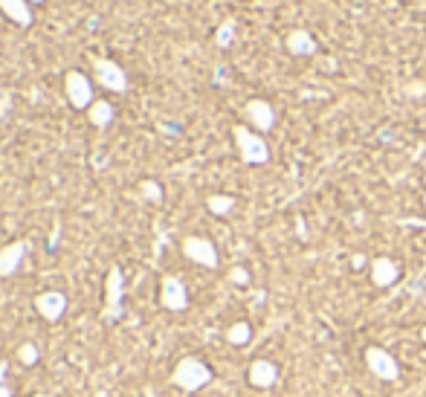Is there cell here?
I'll use <instances>...</instances> for the list:
<instances>
[{"label": "cell", "instance_id": "5b68a950", "mask_svg": "<svg viewBox=\"0 0 426 397\" xmlns=\"http://www.w3.org/2000/svg\"><path fill=\"white\" fill-rule=\"evenodd\" d=\"M64 96L76 110H87L96 99H93V81L81 73V70H67L64 73Z\"/></svg>", "mask_w": 426, "mask_h": 397}, {"label": "cell", "instance_id": "83f0119b", "mask_svg": "<svg viewBox=\"0 0 426 397\" xmlns=\"http://www.w3.org/2000/svg\"><path fill=\"white\" fill-rule=\"evenodd\" d=\"M423 206H426V194H423Z\"/></svg>", "mask_w": 426, "mask_h": 397}, {"label": "cell", "instance_id": "4fadbf2b", "mask_svg": "<svg viewBox=\"0 0 426 397\" xmlns=\"http://www.w3.org/2000/svg\"><path fill=\"white\" fill-rule=\"evenodd\" d=\"M284 47H287V53L290 56H299V58H307V56H316V38L310 35L307 29H293L287 32V38H284Z\"/></svg>", "mask_w": 426, "mask_h": 397}, {"label": "cell", "instance_id": "8fae6325", "mask_svg": "<svg viewBox=\"0 0 426 397\" xmlns=\"http://www.w3.org/2000/svg\"><path fill=\"white\" fill-rule=\"evenodd\" d=\"M26 250H29V244L26 241H12L6 244L3 250H0V278H9L21 270V264L26 258Z\"/></svg>", "mask_w": 426, "mask_h": 397}, {"label": "cell", "instance_id": "7c38bea8", "mask_svg": "<svg viewBox=\"0 0 426 397\" xmlns=\"http://www.w3.org/2000/svg\"><path fill=\"white\" fill-rule=\"evenodd\" d=\"M247 380L255 389H273L278 383V369L273 360H253L247 369Z\"/></svg>", "mask_w": 426, "mask_h": 397}, {"label": "cell", "instance_id": "52a82bcc", "mask_svg": "<svg viewBox=\"0 0 426 397\" xmlns=\"http://www.w3.org/2000/svg\"><path fill=\"white\" fill-rule=\"evenodd\" d=\"M93 78H96V85H102L110 93L128 90V73L110 58H93Z\"/></svg>", "mask_w": 426, "mask_h": 397}, {"label": "cell", "instance_id": "603a6c76", "mask_svg": "<svg viewBox=\"0 0 426 397\" xmlns=\"http://www.w3.org/2000/svg\"><path fill=\"white\" fill-rule=\"evenodd\" d=\"M3 374H6V366H0V397H12V389L6 386V380H3Z\"/></svg>", "mask_w": 426, "mask_h": 397}, {"label": "cell", "instance_id": "e0dca14e", "mask_svg": "<svg viewBox=\"0 0 426 397\" xmlns=\"http://www.w3.org/2000/svg\"><path fill=\"white\" fill-rule=\"evenodd\" d=\"M226 342L235 345V348H244V345L253 342V325L250 322H232L226 328Z\"/></svg>", "mask_w": 426, "mask_h": 397}, {"label": "cell", "instance_id": "ba28073f", "mask_svg": "<svg viewBox=\"0 0 426 397\" xmlns=\"http://www.w3.org/2000/svg\"><path fill=\"white\" fill-rule=\"evenodd\" d=\"M160 305L171 313H183L189 307V290L177 276H166L160 281Z\"/></svg>", "mask_w": 426, "mask_h": 397}, {"label": "cell", "instance_id": "6da1fadb", "mask_svg": "<svg viewBox=\"0 0 426 397\" xmlns=\"http://www.w3.org/2000/svg\"><path fill=\"white\" fill-rule=\"evenodd\" d=\"M171 383L180 391H201L212 383V369L198 357H183L171 371Z\"/></svg>", "mask_w": 426, "mask_h": 397}, {"label": "cell", "instance_id": "ac0fdd59", "mask_svg": "<svg viewBox=\"0 0 426 397\" xmlns=\"http://www.w3.org/2000/svg\"><path fill=\"white\" fill-rule=\"evenodd\" d=\"M206 209L215 214V218H226V214L235 209V197L232 194H209L206 197Z\"/></svg>", "mask_w": 426, "mask_h": 397}, {"label": "cell", "instance_id": "3957f363", "mask_svg": "<svg viewBox=\"0 0 426 397\" xmlns=\"http://www.w3.org/2000/svg\"><path fill=\"white\" fill-rule=\"evenodd\" d=\"M122 302H125V276L119 267H110L105 276V310L102 319L105 322H119L122 319Z\"/></svg>", "mask_w": 426, "mask_h": 397}, {"label": "cell", "instance_id": "30bf717a", "mask_svg": "<svg viewBox=\"0 0 426 397\" xmlns=\"http://www.w3.org/2000/svg\"><path fill=\"white\" fill-rule=\"evenodd\" d=\"M244 117H247V122L253 125V130H258V134H267V130H273V125H275V110L267 99H250V102L244 105Z\"/></svg>", "mask_w": 426, "mask_h": 397}, {"label": "cell", "instance_id": "cb8c5ba5", "mask_svg": "<svg viewBox=\"0 0 426 397\" xmlns=\"http://www.w3.org/2000/svg\"><path fill=\"white\" fill-rule=\"evenodd\" d=\"M351 264H354V267H363L366 258H363V255H354V261H351Z\"/></svg>", "mask_w": 426, "mask_h": 397}, {"label": "cell", "instance_id": "4316f807", "mask_svg": "<svg viewBox=\"0 0 426 397\" xmlns=\"http://www.w3.org/2000/svg\"><path fill=\"white\" fill-rule=\"evenodd\" d=\"M32 397H46V394H32Z\"/></svg>", "mask_w": 426, "mask_h": 397}, {"label": "cell", "instance_id": "7402d4cb", "mask_svg": "<svg viewBox=\"0 0 426 397\" xmlns=\"http://www.w3.org/2000/svg\"><path fill=\"white\" fill-rule=\"evenodd\" d=\"M229 281H232V285H238V287L250 285V273H247V267H232V270H229Z\"/></svg>", "mask_w": 426, "mask_h": 397}, {"label": "cell", "instance_id": "5bb4252c", "mask_svg": "<svg viewBox=\"0 0 426 397\" xmlns=\"http://www.w3.org/2000/svg\"><path fill=\"white\" fill-rule=\"evenodd\" d=\"M398 278H400L398 261H391V258H386V255H380V258L371 261V281H374L377 287H391Z\"/></svg>", "mask_w": 426, "mask_h": 397}, {"label": "cell", "instance_id": "484cf974", "mask_svg": "<svg viewBox=\"0 0 426 397\" xmlns=\"http://www.w3.org/2000/svg\"><path fill=\"white\" fill-rule=\"evenodd\" d=\"M29 3H44V0H29Z\"/></svg>", "mask_w": 426, "mask_h": 397}, {"label": "cell", "instance_id": "277c9868", "mask_svg": "<svg viewBox=\"0 0 426 397\" xmlns=\"http://www.w3.org/2000/svg\"><path fill=\"white\" fill-rule=\"evenodd\" d=\"M366 366L383 383H398L400 380V362L395 360V354H389L380 345H368L366 348Z\"/></svg>", "mask_w": 426, "mask_h": 397}, {"label": "cell", "instance_id": "9c48e42d", "mask_svg": "<svg viewBox=\"0 0 426 397\" xmlns=\"http://www.w3.org/2000/svg\"><path fill=\"white\" fill-rule=\"evenodd\" d=\"M35 310H38V316L44 322H58L64 313H67V296H64L61 290H44L35 296Z\"/></svg>", "mask_w": 426, "mask_h": 397}, {"label": "cell", "instance_id": "d6986e66", "mask_svg": "<svg viewBox=\"0 0 426 397\" xmlns=\"http://www.w3.org/2000/svg\"><path fill=\"white\" fill-rule=\"evenodd\" d=\"M15 360H18L21 366H26V369L38 366V362H41V351H38V345H35V342H21L18 348H15Z\"/></svg>", "mask_w": 426, "mask_h": 397}, {"label": "cell", "instance_id": "7a4b0ae2", "mask_svg": "<svg viewBox=\"0 0 426 397\" xmlns=\"http://www.w3.org/2000/svg\"><path fill=\"white\" fill-rule=\"evenodd\" d=\"M232 140H235V148L241 160L247 165H264L270 162V145L264 140V134H258V130L247 128V125H235L232 128Z\"/></svg>", "mask_w": 426, "mask_h": 397}, {"label": "cell", "instance_id": "f1b7e54d", "mask_svg": "<svg viewBox=\"0 0 426 397\" xmlns=\"http://www.w3.org/2000/svg\"><path fill=\"white\" fill-rule=\"evenodd\" d=\"M423 305H426V299H423Z\"/></svg>", "mask_w": 426, "mask_h": 397}, {"label": "cell", "instance_id": "ffe728a7", "mask_svg": "<svg viewBox=\"0 0 426 397\" xmlns=\"http://www.w3.org/2000/svg\"><path fill=\"white\" fill-rule=\"evenodd\" d=\"M235 32H238V24L229 18V21H223L218 29H215V44L221 47V49H226V47H232V41H235Z\"/></svg>", "mask_w": 426, "mask_h": 397}, {"label": "cell", "instance_id": "2e32d148", "mask_svg": "<svg viewBox=\"0 0 426 397\" xmlns=\"http://www.w3.org/2000/svg\"><path fill=\"white\" fill-rule=\"evenodd\" d=\"M113 119H117V110H113V105L105 102V99H96V102L87 108V122L93 128H110Z\"/></svg>", "mask_w": 426, "mask_h": 397}, {"label": "cell", "instance_id": "44dd1931", "mask_svg": "<svg viewBox=\"0 0 426 397\" xmlns=\"http://www.w3.org/2000/svg\"><path fill=\"white\" fill-rule=\"evenodd\" d=\"M139 194L148 203H162V186L157 183V180H142V183H139Z\"/></svg>", "mask_w": 426, "mask_h": 397}, {"label": "cell", "instance_id": "9a60e30c", "mask_svg": "<svg viewBox=\"0 0 426 397\" xmlns=\"http://www.w3.org/2000/svg\"><path fill=\"white\" fill-rule=\"evenodd\" d=\"M0 12H3L6 18L12 24H18V26H29L32 24L29 0H0Z\"/></svg>", "mask_w": 426, "mask_h": 397}, {"label": "cell", "instance_id": "d4e9b609", "mask_svg": "<svg viewBox=\"0 0 426 397\" xmlns=\"http://www.w3.org/2000/svg\"><path fill=\"white\" fill-rule=\"evenodd\" d=\"M420 339H423V342H426V325H423V330H420Z\"/></svg>", "mask_w": 426, "mask_h": 397}, {"label": "cell", "instance_id": "8992f818", "mask_svg": "<svg viewBox=\"0 0 426 397\" xmlns=\"http://www.w3.org/2000/svg\"><path fill=\"white\" fill-rule=\"evenodd\" d=\"M183 255L191 261V264H198V267H206V270H218V264H221V255H218V246L212 244L209 238L203 235H189L183 238Z\"/></svg>", "mask_w": 426, "mask_h": 397}]
</instances>
